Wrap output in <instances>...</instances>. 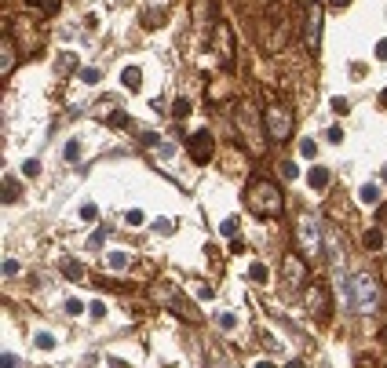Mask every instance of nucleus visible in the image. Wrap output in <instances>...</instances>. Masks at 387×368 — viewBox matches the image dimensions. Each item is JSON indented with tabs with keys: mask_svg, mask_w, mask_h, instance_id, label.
Instances as JSON below:
<instances>
[{
	"mask_svg": "<svg viewBox=\"0 0 387 368\" xmlns=\"http://www.w3.org/2000/svg\"><path fill=\"white\" fill-rule=\"evenodd\" d=\"M336 288H340V299L347 302L355 314H376L380 299H383L380 281H376L369 270H358V274H351V277H340Z\"/></svg>",
	"mask_w": 387,
	"mask_h": 368,
	"instance_id": "nucleus-1",
	"label": "nucleus"
},
{
	"mask_svg": "<svg viewBox=\"0 0 387 368\" xmlns=\"http://www.w3.org/2000/svg\"><path fill=\"white\" fill-rule=\"evenodd\" d=\"M245 204H249L252 215H260V219H274V215H282V208H285L282 190H278L267 176L249 179V186H245Z\"/></svg>",
	"mask_w": 387,
	"mask_h": 368,
	"instance_id": "nucleus-2",
	"label": "nucleus"
},
{
	"mask_svg": "<svg viewBox=\"0 0 387 368\" xmlns=\"http://www.w3.org/2000/svg\"><path fill=\"white\" fill-rule=\"evenodd\" d=\"M296 241H299V248H304V259H318L321 252H326V230H321V223L314 219V215H299Z\"/></svg>",
	"mask_w": 387,
	"mask_h": 368,
	"instance_id": "nucleus-3",
	"label": "nucleus"
},
{
	"mask_svg": "<svg viewBox=\"0 0 387 368\" xmlns=\"http://www.w3.org/2000/svg\"><path fill=\"white\" fill-rule=\"evenodd\" d=\"M289 132H292V110L285 102H274L267 110V135H270V142H285Z\"/></svg>",
	"mask_w": 387,
	"mask_h": 368,
	"instance_id": "nucleus-4",
	"label": "nucleus"
},
{
	"mask_svg": "<svg viewBox=\"0 0 387 368\" xmlns=\"http://www.w3.org/2000/svg\"><path fill=\"white\" fill-rule=\"evenodd\" d=\"M186 149H190V157L198 161V164H205V161H212V154H216V139H212V132H194L190 139H186Z\"/></svg>",
	"mask_w": 387,
	"mask_h": 368,
	"instance_id": "nucleus-5",
	"label": "nucleus"
},
{
	"mask_svg": "<svg viewBox=\"0 0 387 368\" xmlns=\"http://www.w3.org/2000/svg\"><path fill=\"white\" fill-rule=\"evenodd\" d=\"M282 274H285V285L289 288H304L307 285V263L299 255H285L282 259Z\"/></svg>",
	"mask_w": 387,
	"mask_h": 368,
	"instance_id": "nucleus-6",
	"label": "nucleus"
},
{
	"mask_svg": "<svg viewBox=\"0 0 387 368\" xmlns=\"http://www.w3.org/2000/svg\"><path fill=\"white\" fill-rule=\"evenodd\" d=\"M238 128L245 132V139H249V146H252V149H263V139H260V124H256V114L249 110V106H245V110H238Z\"/></svg>",
	"mask_w": 387,
	"mask_h": 368,
	"instance_id": "nucleus-7",
	"label": "nucleus"
},
{
	"mask_svg": "<svg viewBox=\"0 0 387 368\" xmlns=\"http://www.w3.org/2000/svg\"><path fill=\"white\" fill-rule=\"evenodd\" d=\"M321 23H326V18H321V8H311L307 18H304V40H307L311 51L321 44Z\"/></svg>",
	"mask_w": 387,
	"mask_h": 368,
	"instance_id": "nucleus-8",
	"label": "nucleus"
},
{
	"mask_svg": "<svg viewBox=\"0 0 387 368\" xmlns=\"http://www.w3.org/2000/svg\"><path fill=\"white\" fill-rule=\"evenodd\" d=\"M307 310L314 317H329V292H326V285H307Z\"/></svg>",
	"mask_w": 387,
	"mask_h": 368,
	"instance_id": "nucleus-9",
	"label": "nucleus"
},
{
	"mask_svg": "<svg viewBox=\"0 0 387 368\" xmlns=\"http://www.w3.org/2000/svg\"><path fill=\"white\" fill-rule=\"evenodd\" d=\"M329 179H333V176H329V168H321V164H314V168L307 171V183H311L314 190H326Z\"/></svg>",
	"mask_w": 387,
	"mask_h": 368,
	"instance_id": "nucleus-10",
	"label": "nucleus"
},
{
	"mask_svg": "<svg viewBox=\"0 0 387 368\" xmlns=\"http://www.w3.org/2000/svg\"><path fill=\"white\" fill-rule=\"evenodd\" d=\"M358 201H362V204H376V201H380V186H376V183H365V186L358 190Z\"/></svg>",
	"mask_w": 387,
	"mask_h": 368,
	"instance_id": "nucleus-11",
	"label": "nucleus"
},
{
	"mask_svg": "<svg viewBox=\"0 0 387 368\" xmlns=\"http://www.w3.org/2000/svg\"><path fill=\"white\" fill-rule=\"evenodd\" d=\"M106 270H124L128 266V252H106Z\"/></svg>",
	"mask_w": 387,
	"mask_h": 368,
	"instance_id": "nucleus-12",
	"label": "nucleus"
},
{
	"mask_svg": "<svg viewBox=\"0 0 387 368\" xmlns=\"http://www.w3.org/2000/svg\"><path fill=\"white\" fill-rule=\"evenodd\" d=\"M11 70H15V44H11V37H4V66H0V73L11 77Z\"/></svg>",
	"mask_w": 387,
	"mask_h": 368,
	"instance_id": "nucleus-13",
	"label": "nucleus"
},
{
	"mask_svg": "<svg viewBox=\"0 0 387 368\" xmlns=\"http://www.w3.org/2000/svg\"><path fill=\"white\" fill-rule=\"evenodd\" d=\"M102 121L110 124V128H128L132 121H128V114L121 110V106H114V114H102Z\"/></svg>",
	"mask_w": 387,
	"mask_h": 368,
	"instance_id": "nucleus-14",
	"label": "nucleus"
},
{
	"mask_svg": "<svg viewBox=\"0 0 387 368\" xmlns=\"http://www.w3.org/2000/svg\"><path fill=\"white\" fill-rule=\"evenodd\" d=\"M139 84H143V73H139L136 66H128V70H124V88H128V92H139Z\"/></svg>",
	"mask_w": 387,
	"mask_h": 368,
	"instance_id": "nucleus-15",
	"label": "nucleus"
},
{
	"mask_svg": "<svg viewBox=\"0 0 387 368\" xmlns=\"http://www.w3.org/2000/svg\"><path fill=\"white\" fill-rule=\"evenodd\" d=\"M73 66H77V59H73L70 51H62V55H59V62H55V73L62 77V73H70Z\"/></svg>",
	"mask_w": 387,
	"mask_h": 368,
	"instance_id": "nucleus-16",
	"label": "nucleus"
},
{
	"mask_svg": "<svg viewBox=\"0 0 387 368\" xmlns=\"http://www.w3.org/2000/svg\"><path fill=\"white\" fill-rule=\"evenodd\" d=\"M62 274H66L70 281H81L84 277V266L77 263V259H66V263H62Z\"/></svg>",
	"mask_w": 387,
	"mask_h": 368,
	"instance_id": "nucleus-17",
	"label": "nucleus"
},
{
	"mask_svg": "<svg viewBox=\"0 0 387 368\" xmlns=\"http://www.w3.org/2000/svg\"><path fill=\"white\" fill-rule=\"evenodd\" d=\"M26 4H33L37 11H44V15H55V11H59V4H62V0H26Z\"/></svg>",
	"mask_w": 387,
	"mask_h": 368,
	"instance_id": "nucleus-18",
	"label": "nucleus"
},
{
	"mask_svg": "<svg viewBox=\"0 0 387 368\" xmlns=\"http://www.w3.org/2000/svg\"><path fill=\"white\" fill-rule=\"evenodd\" d=\"M278 171H282V179H289V183L299 179V168H296L292 161H282V164H278Z\"/></svg>",
	"mask_w": 387,
	"mask_h": 368,
	"instance_id": "nucleus-19",
	"label": "nucleus"
},
{
	"mask_svg": "<svg viewBox=\"0 0 387 368\" xmlns=\"http://www.w3.org/2000/svg\"><path fill=\"white\" fill-rule=\"evenodd\" d=\"M299 157L314 161V157H318V142H314V139H304V142H299Z\"/></svg>",
	"mask_w": 387,
	"mask_h": 368,
	"instance_id": "nucleus-20",
	"label": "nucleus"
},
{
	"mask_svg": "<svg viewBox=\"0 0 387 368\" xmlns=\"http://www.w3.org/2000/svg\"><path fill=\"white\" fill-rule=\"evenodd\" d=\"M238 230H242V223L234 219V215H230V219H223V226H220V233H223V237H238Z\"/></svg>",
	"mask_w": 387,
	"mask_h": 368,
	"instance_id": "nucleus-21",
	"label": "nucleus"
},
{
	"mask_svg": "<svg viewBox=\"0 0 387 368\" xmlns=\"http://www.w3.org/2000/svg\"><path fill=\"white\" fill-rule=\"evenodd\" d=\"M380 245H383V233H380V230H369V233H365V248H373V252H376Z\"/></svg>",
	"mask_w": 387,
	"mask_h": 368,
	"instance_id": "nucleus-22",
	"label": "nucleus"
},
{
	"mask_svg": "<svg viewBox=\"0 0 387 368\" xmlns=\"http://www.w3.org/2000/svg\"><path fill=\"white\" fill-rule=\"evenodd\" d=\"M249 277L263 285V281H267V266H263V263H252V266H249Z\"/></svg>",
	"mask_w": 387,
	"mask_h": 368,
	"instance_id": "nucleus-23",
	"label": "nucleus"
},
{
	"mask_svg": "<svg viewBox=\"0 0 387 368\" xmlns=\"http://www.w3.org/2000/svg\"><path fill=\"white\" fill-rule=\"evenodd\" d=\"M81 219H84V223H95V219H99V208H95V204H84V208H81Z\"/></svg>",
	"mask_w": 387,
	"mask_h": 368,
	"instance_id": "nucleus-24",
	"label": "nucleus"
},
{
	"mask_svg": "<svg viewBox=\"0 0 387 368\" xmlns=\"http://www.w3.org/2000/svg\"><path fill=\"white\" fill-rule=\"evenodd\" d=\"M18 197V183L15 179H4V201H15Z\"/></svg>",
	"mask_w": 387,
	"mask_h": 368,
	"instance_id": "nucleus-25",
	"label": "nucleus"
},
{
	"mask_svg": "<svg viewBox=\"0 0 387 368\" xmlns=\"http://www.w3.org/2000/svg\"><path fill=\"white\" fill-rule=\"evenodd\" d=\"M37 346H40V350H52V346H55V336H48V332H37Z\"/></svg>",
	"mask_w": 387,
	"mask_h": 368,
	"instance_id": "nucleus-26",
	"label": "nucleus"
},
{
	"mask_svg": "<svg viewBox=\"0 0 387 368\" xmlns=\"http://www.w3.org/2000/svg\"><path fill=\"white\" fill-rule=\"evenodd\" d=\"M23 176H30V179H33V176H40V161H33V157H30V161L23 164Z\"/></svg>",
	"mask_w": 387,
	"mask_h": 368,
	"instance_id": "nucleus-27",
	"label": "nucleus"
},
{
	"mask_svg": "<svg viewBox=\"0 0 387 368\" xmlns=\"http://www.w3.org/2000/svg\"><path fill=\"white\" fill-rule=\"evenodd\" d=\"M220 329H238V314H220Z\"/></svg>",
	"mask_w": 387,
	"mask_h": 368,
	"instance_id": "nucleus-28",
	"label": "nucleus"
},
{
	"mask_svg": "<svg viewBox=\"0 0 387 368\" xmlns=\"http://www.w3.org/2000/svg\"><path fill=\"white\" fill-rule=\"evenodd\" d=\"M81 80H84V84H99V70H95V66L81 70Z\"/></svg>",
	"mask_w": 387,
	"mask_h": 368,
	"instance_id": "nucleus-29",
	"label": "nucleus"
},
{
	"mask_svg": "<svg viewBox=\"0 0 387 368\" xmlns=\"http://www.w3.org/2000/svg\"><path fill=\"white\" fill-rule=\"evenodd\" d=\"M81 157V142L73 139V142H66V161H77Z\"/></svg>",
	"mask_w": 387,
	"mask_h": 368,
	"instance_id": "nucleus-30",
	"label": "nucleus"
},
{
	"mask_svg": "<svg viewBox=\"0 0 387 368\" xmlns=\"http://www.w3.org/2000/svg\"><path fill=\"white\" fill-rule=\"evenodd\" d=\"M154 226H157V233H172V230H176V223H172V219H157Z\"/></svg>",
	"mask_w": 387,
	"mask_h": 368,
	"instance_id": "nucleus-31",
	"label": "nucleus"
},
{
	"mask_svg": "<svg viewBox=\"0 0 387 368\" xmlns=\"http://www.w3.org/2000/svg\"><path fill=\"white\" fill-rule=\"evenodd\" d=\"M351 106H347V99H333V114H347Z\"/></svg>",
	"mask_w": 387,
	"mask_h": 368,
	"instance_id": "nucleus-32",
	"label": "nucleus"
},
{
	"mask_svg": "<svg viewBox=\"0 0 387 368\" xmlns=\"http://www.w3.org/2000/svg\"><path fill=\"white\" fill-rule=\"evenodd\" d=\"M124 219H128V223H132V226H139V223H143V211H139V208H132V211H128V215H124Z\"/></svg>",
	"mask_w": 387,
	"mask_h": 368,
	"instance_id": "nucleus-33",
	"label": "nucleus"
},
{
	"mask_svg": "<svg viewBox=\"0 0 387 368\" xmlns=\"http://www.w3.org/2000/svg\"><path fill=\"white\" fill-rule=\"evenodd\" d=\"M18 274V263H15V259H4V277H15Z\"/></svg>",
	"mask_w": 387,
	"mask_h": 368,
	"instance_id": "nucleus-34",
	"label": "nucleus"
},
{
	"mask_svg": "<svg viewBox=\"0 0 387 368\" xmlns=\"http://www.w3.org/2000/svg\"><path fill=\"white\" fill-rule=\"evenodd\" d=\"M212 295H216V292H212V288H208V285H198V299H201V302H208V299H212Z\"/></svg>",
	"mask_w": 387,
	"mask_h": 368,
	"instance_id": "nucleus-35",
	"label": "nucleus"
},
{
	"mask_svg": "<svg viewBox=\"0 0 387 368\" xmlns=\"http://www.w3.org/2000/svg\"><path fill=\"white\" fill-rule=\"evenodd\" d=\"M186 114H190V102L179 99V102H176V117H186Z\"/></svg>",
	"mask_w": 387,
	"mask_h": 368,
	"instance_id": "nucleus-36",
	"label": "nucleus"
},
{
	"mask_svg": "<svg viewBox=\"0 0 387 368\" xmlns=\"http://www.w3.org/2000/svg\"><path fill=\"white\" fill-rule=\"evenodd\" d=\"M88 314H92V317H95V321H99V317H102V314H106V307H102V302H92V307H88Z\"/></svg>",
	"mask_w": 387,
	"mask_h": 368,
	"instance_id": "nucleus-37",
	"label": "nucleus"
},
{
	"mask_svg": "<svg viewBox=\"0 0 387 368\" xmlns=\"http://www.w3.org/2000/svg\"><path fill=\"white\" fill-rule=\"evenodd\" d=\"M66 314H84V307H81L77 299H70V302H66Z\"/></svg>",
	"mask_w": 387,
	"mask_h": 368,
	"instance_id": "nucleus-38",
	"label": "nucleus"
},
{
	"mask_svg": "<svg viewBox=\"0 0 387 368\" xmlns=\"http://www.w3.org/2000/svg\"><path fill=\"white\" fill-rule=\"evenodd\" d=\"M376 219H380V226H387V201L376 208Z\"/></svg>",
	"mask_w": 387,
	"mask_h": 368,
	"instance_id": "nucleus-39",
	"label": "nucleus"
},
{
	"mask_svg": "<svg viewBox=\"0 0 387 368\" xmlns=\"http://www.w3.org/2000/svg\"><path fill=\"white\" fill-rule=\"evenodd\" d=\"M376 59L387 62V40H380V44H376Z\"/></svg>",
	"mask_w": 387,
	"mask_h": 368,
	"instance_id": "nucleus-40",
	"label": "nucleus"
},
{
	"mask_svg": "<svg viewBox=\"0 0 387 368\" xmlns=\"http://www.w3.org/2000/svg\"><path fill=\"white\" fill-rule=\"evenodd\" d=\"M329 4H333V8H343V4H351V0H329Z\"/></svg>",
	"mask_w": 387,
	"mask_h": 368,
	"instance_id": "nucleus-41",
	"label": "nucleus"
},
{
	"mask_svg": "<svg viewBox=\"0 0 387 368\" xmlns=\"http://www.w3.org/2000/svg\"><path fill=\"white\" fill-rule=\"evenodd\" d=\"M380 106H387V92H383V95H380Z\"/></svg>",
	"mask_w": 387,
	"mask_h": 368,
	"instance_id": "nucleus-42",
	"label": "nucleus"
},
{
	"mask_svg": "<svg viewBox=\"0 0 387 368\" xmlns=\"http://www.w3.org/2000/svg\"><path fill=\"white\" fill-rule=\"evenodd\" d=\"M380 179H383V183H387V168H383V171H380Z\"/></svg>",
	"mask_w": 387,
	"mask_h": 368,
	"instance_id": "nucleus-43",
	"label": "nucleus"
}]
</instances>
